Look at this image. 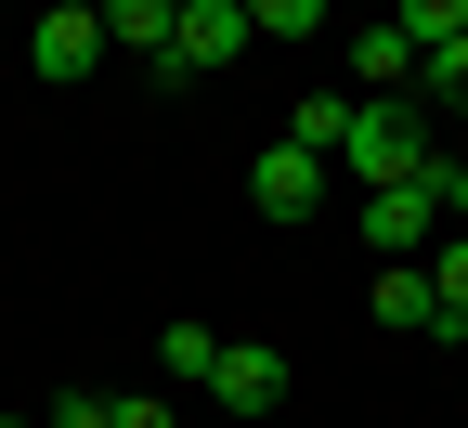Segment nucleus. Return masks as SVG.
Instances as JSON below:
<instances>
[{
    "label": "nucleus",
    "mask_w": 468,
    "mask_h": 428,
    "mask_svg": "<svg viewBox=\"0 0 468 428\" xmlns=\"http://www.w3.org/2000/svg\"><path fill=\"white\" fill-rule=\"evenodd\" d=\"M338 169H351V195H378V182H442V130H430V104H403V91L351 104Z\"/></svg>",
    "instance_id": "nucleus-1"
},
{
    "label": "nucleus",
    "mask_w": 468,
    "mask_h": 428,
    "mask_svg": "<svg viewBox=\"0 0 468 428\" xmlns=\"http://www.w3.org/2000/svg\"><path fill=\"white\" fill-rule=\"evenodd\" d=\"M248 39H261L248 0H183V26H169V66H156V78H221Z\"/></svg>",
    "instance_id": "nucleus-2"
},
{
    "label": "nucleus",
    "mask_w": 468,
    "mask_h": 428,
    "mask_svg": "<svg viewBox=\"0 0 468 428\" xmlns=\"http://www.w3.org/2000/svg\"><path fill=\"white\" fill-rule=\"evenodd\" d=\"M325 182H338L325 156H300V143L273 130V143L248 156V208H261V221H313V208H325Z\"/></svg>",
    "instance_id": "nucleus-3"
},
{
    "label": "nucleus",
    "mask_w": 468,
    "mask_h": 428,
    "mask_svg": "<svg viewBox=\"0 0 468 428\" xmlns=\"http://www.w3.org/2000/svg\"><path fill=\"white\" fill-rule=\"evenodd\" d=\"M351 234H365L378 260H417L430 234H442V182H378V195H365V221H351Z\"/></svg>",
    "instance_id": "nucleus-4"
},
{
    "label": "nucleus",
    "mask_w": 468,
    "mask_h": 428,
    "mask_svg": "<svg viewBox=\"0 0 468 428\" xmlns=\"http://www.w3.org/2000/svg\"><path fill=\"white\" fill-rule=\"evenodd\" d=\"M208 402H221V415H273V402H286V350H261V338H221V363H208Z\"/></svg>",
    "instance_id": "nucleus-5"
},
{
    "label": "nucleus",
    "mask_w": 468,
    "mask_h": 428,
    "mask_svg": "<svg viewBox=\"0 0 468 428\" xmlns=\"http://www.w3.org/2000/svg\"><path fill=\"white\" fill-rule=\"evenodd\" d=\"M104 52H144V66H169V26H183V0H91Z\"/></svg>",
    "instance_id": "nucleus-6"
},
{
    "label": "nucleus",
    "mask_w": 468,
    "mask_h": 428,
    "mask_svg": "<svg viewBox=\"0 0 468 428\" xmlns=\"http://www.w3.org/2000/svg\"><path fill=\"white\" fill-rule=\"evenodd\" d=\"M351 78H365V104L403 91V78H417V39H403L390 14H351Z\"/></svg>",
    "instance_id": "nucleus-7"
},
{
    "label": "nucleus",
    "mask_w": 468,
    "mask_h": 428,
    "mask_svg": "<svg viewBox=\"0 0 468 428\" xmlns=\"http://www.w3.org/2000/svg\"><path fill=\"white\" fill-rule=\"evenodd\" d=\"M27 66H39V78H91V66H104V26H91V14H39V26H27Z\"/></svg>",
    "instance_id": "nucleus-8"
},
{
    "label": "nucleus",
    "mask_w": 468,
    "mask_h": 428,
    "mask_svg": "<svg viewBox=\"0 0 468 428\" xmlns=\"http://www.w3.org/2000/svg\"><path fill=\"white\" fill-rule=\"evenodd\" d=\"M378 325H403V338H442V312H430V273H417V260H378Z\"/></svg>",
    "instance_id": "nucleus-9"
},
{
    "label": "nucleus",
    "mask_w": 468,
    "mask_h": 428,
    "mask_svg": "<svg viewBox=\"0 0 468 428\" xmlns=\"http://www.w3.org/2000/svg\"><path fill=\"white\" fill-rule=\"evenodd\" d=\"M417 273H430V312H442V338H468V234H442Z\"/></svg>",
    "instance_id": "nucleus-10"
},
{
    "label": "nucleus",
    "mask_w": 468,
    "mask_h": 428,
    "mask_svg": "<svg viewBox=\"0 0 468 428\" xmlns=\"http://www.w3.org/2000/svg\"><path fill=\"white\" fill-rule=\"evenodd\" d=\"M286 143L338 169V143H351V104H338V91H313V104H286Z\"/></svg>",
    "instance_id": "nucleus-11"
},
{
    "label": "nucleus",
    "mask_w": 468,
    "mask_h": 428,
    "mask_svg": "<svg viewBox=\"0 0 468 428\" xmlns=\"http://www.w3.org/2000/svg\"><path fill=\"white\" fill-rule=\"evenodd\" d=\"M390 26H403V39H417V66H430V52H442V39H468V0H390Z\"/></svg>",
    "instance_id": "nucleus-12"
},
{
    "label": "nucleus",
    "mask_w": 468,
    "mask_h": 428,
    "mask_svg": "<svg viewBox=\"0 0 468 428\" xmlns=\"http://www.w3.org/2000/svg\"><path fill=\"white\" fill-rule=\"evenodd\" d=\"M417 104H430V117H468V39H442L430 66H417Z\"/></svg>",
    "instance_id": "nucleus-13"
},
{
    "label": "nucleus",
    "mask_w": 468,
    "mask_h": 428,
    "mask_svg": "<svg viewBox=\"0 0 468 428\" xmlns=\"http://www.w3.org/2000/svg\"><path fill=\"white\" fill-rule=\"evenodd\" d=\"M248 26H261V39H325L338 0H248Z\"/></svg>",
    "instance_id": "nucleus-14"
},
{
    "label": "nucleus",
    "mask_w": 468,
    "mask_h": 428,
    "mask_svg": "<svg viewBox=\"0 0 468 428\" xmlns=\"http://www.w3.org/2000/svg\"><path fill=\"white\" fill-rule=\"evenodd\" d=\"M156 363H169V377H183V390H208V363H221V338H208V325H156Z\"/></svg>",
    "instance_id": "nucleus-15"
},
{
    "label": "nucleus",
    "mask_w": 468,
    "mask_h": 428,
    "mask_svg": "<svg viewBox=\"0 0 468 428\" xmlns=\"http://www.w3.org/2000/svg\"><path fill=\"white\" fill-rule=\"evenodd\" d=\"M39 428H117V402H104V390H66V402L39 415Z\"/></svg>",
    "instance_id": "nucleus-16"
},
{
    "label": "nucleus",
    "mask_w": 468,
    "mask_h": 428,
    "mask_svg": "<svg viewBox=\"0 0 468 428\" xmlns=\"http://www.w3.org/2000/svg\"><path fill=\"white\" fill-rule=\"evenodd\" d=\"M442 221L468 234V156H442Z\"/></svg>",
    "instance_id": "nucleus-17"
},
{
    "label": "nucleus",
    "mask_w": 468,
    "mask_h": 428,
    "mask_svg": "<svg viewBox=\"0 0 468 428\" xmlns=\"http://www.w3.org/2000/svg\"><path fill=\"white\" fill-rule=\"evenodd\" d=\"M117 428H183V415H169V402L144 390V402H117Z\"/></svg>",
    "instance_id": "nucleus-18"
},
{
    "label": "nucleus",
    "mask_w": 468,
    "mask_h": 428,
    "mask_svg": "<svg viewBox=\"0 0 468 428\" xmlns=\"http://www.w3.org/2000/svg\"><path fill=\"white\" fill-rule=\"evenodd\" d=\"M39 14H91V0H39Z\"/></svg>",
    "instance_id": "nucleus-19"
},
{
    "label": "nucleus",
    "mask_w": 468,
    "mask_h": 428,
    "mask_svg": "<svg viewBox=\"0 0 468 428\" xmlns=\"http://www.w3.org/2000/svg\"><path fill=\"white\" fill-rule=\"evenodd\" d=\"M338 14H378V0H338Z\"/></svg>",
    "instance_id": "nucleus-20"
},
{
    "label": "nucleus",
    "mask_w": 468,
    "mask_h": 428,
    "mask_svg": "<svg viewBox=\"0 0 468 428\" xmlns=\"http://www.w3.org/2000/svg\"><path fill=\"white\" fill-rule=\"evenodd\" d=\"M0 428H27V415H0Z\"/></svg>",
    "instance_id": "nucleus-21"
}]
</instances>
